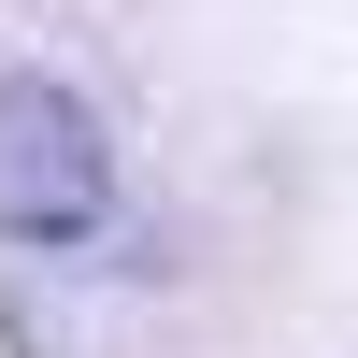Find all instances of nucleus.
<instances>
[{
    "instance_id": "nucleus-1",
    "label": "nucleus",
    "mask_w": 358,
    "mask_h": 358,
    "mask_svg": "<svg viewBox=\"0 0 358 358\" xmlns=\"http://www.w3.org/2000/svg\"><path fill=\"white\" fill-rule=\"evenodd\" d=\"M115 215V129L86 86L57 72H0V244L57 258Z\"/></svg>"
}]
</instances>
